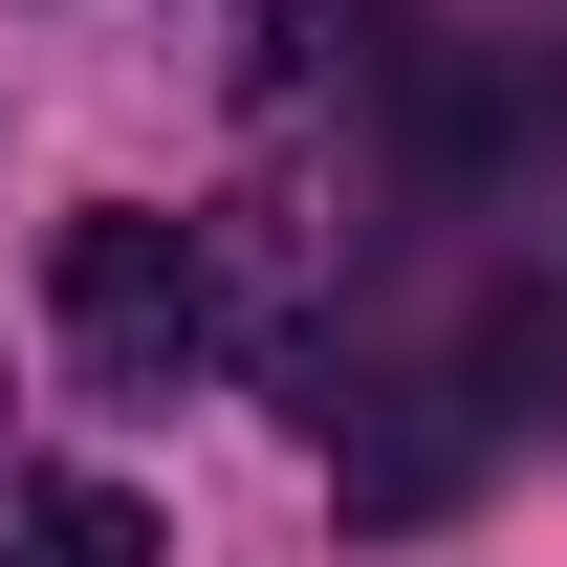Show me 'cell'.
Listing matches in <instances>:
<instances>
[{
  "label": "cell",
  "instance_id": "obj_1",
  "mask_svg": "<svg viewBox=\"0 0 567 567\" xmlns=\"http://www.w3.org/2000/svg\"><path fill=\"white\" fill-rule=\"evenodd\" d=\"M66 328H87V371L175 393V371H197V328H218V284H197V240H175V218H66Z\"/></svg>",
  "mask_w": 567,
  "mask_h": 567
},
{
  "label": "cell",
  "instance_id": "obj_2",
  "mask_svg": "<svg viewBox=\"0 0 567 567\" xmlns=\"http://www.w3.org/2000/svg\"><path fill=\"white\" fill-rule=\"evenodd\" d=\"M0 567H175V524L132 481H22L0 502Z\"/></svg>",
  "mask_w": 567,
  "mask_h": 567
}]
</instances>
